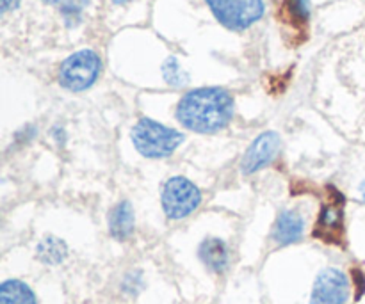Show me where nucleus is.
<instances>
[{"mask_svg":"<svg viewBox=\"0 0 365 304\" xmlns=\"http://www.w3.org/2000/svg\"><path fill=\"white\" fill-rule=\"evenodd\" d=\"M234 96L223 88H200L185 93L177 105V120L196 134H214L234 117Z\"/></svg>","mask_w":365,"mask_h":304,"instance_id":"obj_1","label":"nucleus"},{"mask_svg":"<svg viewBox=\"0 0 365 304\" xmlns=\"http://www.w3.org/2000/svg\"><path fill=\"white\" fill-rule=\"evenodd\" d=\"M132 145L145 159H168L184 142V134L150 117H141L132 128Z\"/></svg>","mask_w":365,"mask_h":304,"instance_id":"obj_2","label":"nucleus"},{"mask_svg":"<svg viewBox=\"0 0 365 304\" xmlns=\"http://www.w3.org/2000/svg\"><path fill=\"white\" fill-rule=\"evenodd\" d=\"M102 71V59L95 50H78L64 59L59 68V84L64 89L73 93L86 91L91 88L100 77Z\"/></svg>","mask_w":365,"mask_h":304,"instance_id":"obj_3","label":"nucleus"},{"mask_svg":"<svg viewBox=\"0 0 365 304\" xmlns=\"http://www.w3.org/2000/svg\"><path fill=\"white\" fill-rule=\"evenodd\" d=\"M210 13L228 31L241 32L264 16V0H205Z\"/></svg>","mask_w":365,"mask_h":304,"instance_id":"obj_4","label":"nucleus"},{"mask_svg":"<svg viewBox=\"0 0 365 304\" xmlns=\"http://www.w3.org/2000/svg\"><path fill=\"white\" fill-rule=\"evenodd\" d=\"M163 210L168 219L182 221L191 216L202 203V191L184 177H173L164 184Z\"/></svg>","mask_w":365,"mask_h":304,"instance_id":"obj_5","label":"nucleus"},{"mask_svg":"<svg viewBox=\"0 0 365 304\" xmlns=\"http://www.w3.org/2000/svg\"><path fill=\"white\" fill-rule=\"evenodd\" d=\"M344 194L330 185V194L321 206L312 237L330 246L344 244Z\"/></svg>","mask_w":365,"mask_h":304,"instance_id":"obj_6","label":"nucleus"},{"mask_svg":"<svg viewBox=\"0 0 365 304\" xmlns=\"http://www.w3.org/2000/svg\"><path fill=\"white\" fill-rule=\"evenodd\" d=\"M351 295L349 278L341 269L328 267L316 276L310 292V304H346Z\"/></svg>","mask_w":365,"mask_h":304,"instance_id":"obj_7","label":"nucleus"},{"mask_svg":"<svg viewBox=\"0 0 365 304\" xmlns=\"http://www.w3.org/2000/svg\"><path fill=\"white\" fill-rule=\"evenodd\" d=\"M282 150V139L277 132H264L246 150L241 160V173L253 174L269 166Z\"/></svg>","mask_w":365,"mask_h":304,"instance_id":"obj_8","label":"nucleus"},{"mask_svg":"<svg viewBox=\"0 0 365 304\" xmlns=\"http://www.w3.org/2000/svg\"><path fill=\"white\" fill-rule=\"evenodd\" d=\"M303 234H305V217H303V214L296 209H287L277 217L271 237H273L274 244L284 248V246H291L302 241Z\"/></svg>","mask_w":365,"mask_h":304,"instance_id":"obj_9","label":"nucleus"},{"mask_svg":"<svg viewBox=\"0 0 365 304\" xmlns=\"http://www.w3.org/2000/svg\"><path fill=\"white\" fill-rule=\"evenodd\" d=\"M198 258L210 273L225 274L230 267L232 253L227 242L217 237H207L198 246Z\"/></svg>","mask_w":365,"mask_h":304,"instance_id":"obj_10","label":"nucleus"},{"mask_svg":"<svg viewBox=\"0 0 365 304\" xmlns=\"http://www.w3.org/2000/svg\"><path fill=\"white\" fill-rule=\"evenodd\" d=\"M135 228L134 209L127 199L116 203L109 214V234L114 241L125 242L132 237Z\"/></svg>","mask_w":365,"mask_h":304,"instance_id":"obj_11","label":"nucleus"},{"mask_svg":"<svg viewBox=\"0 0 365 304\" xmlns=\"http://www.w3.org/2000/svg\"><path fill=\"white\" fill-rule=\"evenodd\" d=\"M36 256L41 263L50 267L61 266L64 260L68 258V246L66 242L61 241V239L48 235V237L41 239L36 248Z\"/></svg>","mask_w":365,"mask_h":304,"instance_id":"obj_12","label":"nucleus"},{"mask_svg":"<svg viewBox=\"0 0 365 304\" xmlns=\"http://www.w3.org/2000/svg\"><path fill=\"white\" fill-rule=\"evenodd\" d=\"M0 304H38V299L27 283L6 280L0 285Z\"/></svg>","mask_w":365,"mask_h":304,"instance_id":"obj_13","label":"nucleus"},{"mask_svg":"<svg viewBox=\"0 0 365 304\" xmlns=\"http://www.w3.org/2000/svg\"><path fill=\"white\" fill-rule=\"evenodd\" d=\"M310 18V0H284V20L302 31Z\"/></svg>","mask_w":365,"mask_h":304,"instance_id":"obj_14","label":"nucleus"},{"mask_svg":"<svg viewBox=\"0 0 365 304\" xmlns=\"http://www.w3.org/2000/svg\"><path fill=\"white\" fill-rule=\"evenodd\" d=\"M88 4L89 0H63L61 2V16H63L68 28H75L82 23Z\"/></svg>","mask_w":365,"mask_h":304,"instance_id":"obj_15","label":"nucleus"},{"mask_svg":"<svg viewBox=\"0 0 365 304\" xmlns=\"http://www.w3.org/2000/svg\"><path fill=\"white\" fill-rule=\"evenodd\" d=\"M163 73L168 84L173 85V88H182V85H185L189 82L187 73L182 70L180 64H178L177 59H173V57L166 61V64H164L163 68Z\"/></svg>","mask_w":365,"mask_h":304,"instance_id":"obj_16","label":"nucleus"},{"mask_svg":"<svg viewBox=\"0 0 365 304\" xmlns=\"http://www.w3.org/2000/svg\"><path fill=\"white\" fill-rule=\"evenodd\" d=\"M145 287V281H143L141 271H132L127 276L123 278V283H121V290L127 295H138L139 292Z\"/></svg>","mask_w":365,"mask_h":304,"instance_id":"obj_17","label":"nucleus"},{"mask_svg":"<svg viewBox=\"0 0 365 304\" xmlns=\"http://www.w3.org/2000/svg\"><path fill=\"white\" fill-rule=\"evenodd\" d=\"M36 134H38V130H36L34 125H27V127L20 128V130L14 134V142H16V145H27V142H31L32 139L36 137Z\"/></svg>","mask_w":365,"mask_h":304,"instance_id":"obj_18","label":"nucleus"},{"mask_svg":"<svg viewBox=\"0 0 365 304\" xmlns=\"http://www.w3.org/2000/svg\"><path fill=\"white\" fill-rule=\"evenodd\" d=\"M50 134H52L53 142H56L57 146H64V145H66L68 134H66V128H64V127H61V125H53L52 132H50Z\"/></svg>","mask_w":365,"mask_h":304,"instance_id":"obj_19","label":"nucleus"},{"mask_svg":"<svg viewBox=\"0 0 365 304\" xmlns=\"http://www.w3.org/2000/svg\"><path fill=\"white\" fill-rule=\"evenodd\" d=\"M353 276H355V287H359V290H356V299H359L365 290V278L359 269L353 271Z\"/></svg>","mask_w":365,"mask_h":304,"instance_id":"obj_20","label":"nucleus"},{"mask_svg":"<svg viewBox=\"0 0 365 304\" xmlns=\"http://www.w3.org/2000/svg\"><path fill=\"white\" fill-rule=\"evenodd\" d=\"M18 6V0H2V13L6 14L7 11L13 9V7Z\"/></svg>","mask_w":365,"mask_h":304,"instance_id":"obj_21","label":"nucleus"},{"mask_svg":"<svg viewBox=\"0 0 365 304\" xmlns=\"http://www.w3.org/2000/svg\"><path fill=\"white\" fill-rule=\"evenodd\" d=\"M41 2L48 4V6H57V4L61 6V2H63V0H41Z\"/></svg>","mask_w":365,"mask_h":304,"instance_id":"obj_22","label":"nucleus"},{"mask_svg":"<svg viewBox=\"0 0 365 304\" xmlns=\"http://www.w3.org/2000/svg\"><path fill=\"white\" fill-rule=\"evenodd\" d=\"M113 4H116V6H125V4L132 2V0H110Z\"/></svg>","mask_w":365,"mask_h":304,"instance_id":"obj_23","label":"nucleus"},{"mask_svg":"<svg viewBox=\"0 0 365 304\" xmlns=\"http://www.w3.org/2000/svg\"><path fill=\"white\" fill-rule=\"evenodd\" d=\"M360 196H362V199L365 201V180L362 182V185H360Z\"/></svg>","mask_w":365,"mask_h":304,"instance_id":"obj_24","label":"nucleus"}]
</instances>
